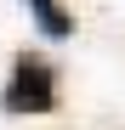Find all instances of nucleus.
Returning a JSON list of instances; mask_svg holds the SVG:
<instances>
[{
    "label": "nucleus",
    "mask_w": 125,
    "mask_h": 130,
    "mask_svg": "<svg viewBox=\"0 0 125 130\" xmlns=\"http://www.w3.org/2000/svg\"><path fill=\"white\" fill-rule=\"evenodd\" d=\"M0 107H6L11 119H29V113H51L57 107V68L46 57H17L11 62V79L6 91H0Z\"/></svg>",
    "instance_id": "obj_1"
},
{
    "label": "nucleus",
    "mask_w": 125,
    "mask_h": 130,
    "mask_svg": "<svg viewBox=\"0 0 125 130\" xmlns=\"http://www.w3.org/2000/svg\"><path fill=\"white\" fill-rule=\"evenodd\" d=\"M23 6L34 11V23H40V34H51V40H68L74 34V17L57 6V0H23Z\"/></svg>",
    "instance_id": "obj_2"
}]
</instances>
